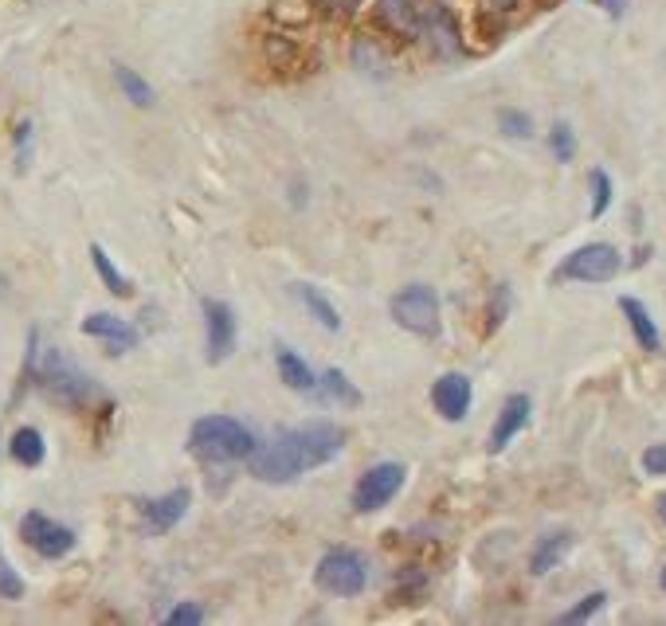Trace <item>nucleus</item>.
Instances as JSON below:
<instances>
[{
	"label": "nucleus",
	"instance_id": "nucleus-22",
	"mask_svg": "<svg viewBox=\"0 0 666 626\" xmlns=\"http://www.w3.org/2000/svg\"><path fill=\"white\" fill-rule=\"evenodd\" d=\"M114 82H118V91L126 94L134 106H154V87H149L134 67L126 64H114Z\"/></svg>",
	"mask_w": 666,
	"mask_h": 626
},
{
	"label": "nucleus",
	"instance_id": "nucleus-27",
	"mask_svg": "<svg viewBox=\"0 0 666 626\" xmlns=\"http://www.w3.org/2000/svg\"><path fill=\"white\" fill-rule=\"evenodd\" d=\"M353 64L361 67V71L384 75V67H388V59H384V55L376 52V44H373V39H357V47H353Z\"/></svg>",
	"mask_w": 666,
	"mask_h": 626
},
{
	"label": "nucleus",
	"instance_id": "nucleus-13",
	"mask_svg": "<svg viewBox=\"0 0 666 626\" xmlns=\"http://www.w3.org/2000/svg\"><path fill=\"white\" fill-rule=\"evenodd\" d=\"M431 0H376V12L396 36L404 39H416L424 27V12H428Z\"/></svg>",
	"mask_w": 666,
	"mask_h": 626
},
{
	"label": "nucleus",
	"instance_id": "nucleus-3",
	"mask_svg": "<svg viewBox=\"0 0 666 626\" xmlns=\"http://www.w3.org/2000/svg\"><path fill=\"white\" fill-rule=\"evenodd\" d=\"M36 384H39V391H44L47 400L59 403V408H71V411L87 408V403L99 396L94 380L82 373L79 364H75L64 349H44V356H39Z\"/></svg>",
	"mask_w": 666,
	"mask_h": 626
},
{
	"label": "nucleus",
	"instance_id": "nucleus-32",
	"mask_svg": "<svg viewBox=\"0 0 666 626\" xmlns=\"http://www.w3.org/2000/svg\"><path fill=\"white\" fill-rule=\"evenodd\" d=\"M32 122H20L16 126V164L20 169H27V161H32Z\"/></svg>",
	"mask_w": 666,
	"mask_h": 626
},
{
	"label": "nucleus",
	"instance_id": "nucleus-35",
	"mask_svg": "<svg viewBox=\"0 0 666 626\" xmlns=\"http://www.w3.org/2000/svg\"><path fill=\"white\" fill-rule=\"evenodd\" d=\"M658 517L666 521V493H663V498H658Z\"/></svg>",
	"mask_w": 666,
	"mask_h": 626
},
{
	"label": "nucleus",
	"instance_id": "nucleus-2",
	"mask_svg": "<svg viewBox=\"0 0 666 626\" xmlns=\"http://www.w3.org/2000/svg\"><path fill=\"white\" fill-rule=\"evenodd\" d=\"M256 435L251 426H244L232 416H201L189 426V451L201 458V463H216V466H232V463H247L256 454Z\"/></svg>",
	"mask_w": 666,
	"mask_h": 626
},
{
	"label": "nucleus",
	"instance_id": "nucleus-1",
	"mask_svg": "<svg viewBox=\"0 0 666 626\" xmlns=\"http://www.w3.org/2000/svg\"><path fill=\"white\" fill-rule=\"evenodd\" d=\"M346 439L349 431L341 423L314 419V423L286 426V431L271 435L263 446H256V454L247 458V466H251V478L267 481V486H291L302 474L334 463V458L346 451Z\"/></svg>",
	"mask_w": 666,
	"mask_h": 626
},
{
	"label": "nucleus",
	"instance_id": "nucleus-7",
	"mask_svg": "<svg viewBox=\"0 0 666 626\" xmlns=\"http://www.w3.org/2000/svg\"><path fill=\"white\" fill-rule=\"evenodd\" d=\"M404 481H408V466L404 463L369 466V470L361 474V481H357V490H353V509L357 513H376V509H384L396 493L404 490Z\"/></svg>",
	"mask_w": 666,
	"mask_h": 626
},
{
	"label": "nucleus",
	"instance_id": "nucleus-5",
	"mask_svg": "<svg viewBox=\"0 0 666 626\" xmlns=\"http://www.w3.org/2000/svg\"><path fill=\"white\" fill-rule=\"evenodd\" d=\"M388 309H393L396 326L408 329V333H416V337H436L439 326H443L439 294L431 291V286H424V282H408L404 291H396Z\"/></svg>",
	"mask_w": 666,
	"mask_h": 626
},
{
	"label": "nucleus",
	"instance_id": "nucleus-11",
	"mask_svg": "<svg viewBox=\"0 0 666 626\" xmlns=\"http://www.w3.org/2000/svg\"><path fill=\"white\" fill-rule=\"evenodd\" d=\"M530 411H533L530 396H526V391H513L510 400L503 403V411H498V419H494V431H490V443H486V451L503 454L506 446H510L513 439L526 431V423H530Z\"/></svg>",
	"mask_w": 666,
	"mask_h": 626
},
{
	"label": "nucleus",
	"instance_id": "nucleus-4",
	"mask_svg": "<svg viewBox=\"0 0 666 626\" xmlns=\"http://www.w3.org/2000/svg\"><path fill=\"white\" fill-rule=\"evenodd\" d=\"M314 583H318V591H326V595H338V600H353V595H361V591L369 588V560L357 548H329L326 556L318 560V568H314Z\"/></svg>",
	"mask_w": 666,
	"mask_h": 626
},
{
	"label": "nucleus",
	"instance_id": "nucleus-8",
	"mask_svg": "<svg viewBox=\"0 0 666 626\" xmlns=\"http://www.w3.org/2000/svg\"><path fill=\"white\" fill-rule=\"evenodd\" d=\"M20 536H24V545L36 556H44V560H64V556L75 548L71 528L52 521L47 513H39V509H32V513L20 517Z\"/></svg>",
	"mask_w": 666,
	"mask_h": 626
},
{
	"label": "nucleus",
	"instance_id": "nucleus-30",
	"mask_svg": "<svg viewBox=\"0 0 666 626\" xmlns=\"http://www.w3.org/2000/svg\"><path fill=\"white\" fill-rule=\"evenodd\" d=\"M643 470L651 474V478H666V443H655V446H647L643 451Z\"/></svg>",
	"mask_w": 666,
	"mask_h": 626
},
{
	"label": "nucleus",
	"instance_id": "nucleus-19",
	"mask_svg": "<svg viewBox=\"0 0 666 626\" xmlns=\"http://www.w3.org/2000/svg\"><path fill=\"white\" fill-rule=\"evenodd\" d=\"M294 294H298L302 306L311 309V318L318 321L321 329H329V333H341V314L334 309V301H329L318 286H311V282H298V286H294Z\"/></svg>",
	"mask_w": 666,
	"mask_h": 626
},
{
	"label": "nucleus",
	"instance_id": "nucleus-36",
	"mask_svg": "<svg viewBox=\"0 0 666 626\" xmlns=\"http://www.w3.org/2000/svg\"><path fill=\"white\" fill-rule=\"evenodd\" d=\"M658 583H663V591H666V564H663V572H658Z\"/></svg>",
	"mask_w": 666,
	"mask_h": 626
},
{
	"label": "nucleus",
	"instance_id": "nucleus-21",
	"mask_svg": "<svg viewBox=\"0 0 666 626\" xmlns=\"http://www.w3.org/2000/svg\"><path fill=\"white\" fill-rule=\"evenodd\" d=\"M91 263H94V271H99L102 286H106L110 294H118V298H129V294H134V286H129V278L118 271V266L110 263V254L102 251L99 243H91Z\"/></svg>",
	"mask_w": 666,
	"mask_h": 626
},
{
	"label": "nucleus",
	"instance_id": "nucleus-23",
	"mask_svg": "<svg viewBox=\"0 0 666 626\" xmlns=\"http://www.w3.org/2000/svg\"><path fill=\"white\" fill-rule=\"evenodd\" d=\"M510 306H513V294H510V286L506 282H498L494 286V298H490V306H486V333H498V326L506 321V314H510Z\"/></svg>",
	"mask_w": 666,
	"mask_h": 626
},
{
	"label": "nucleus",
	"instance_id": "nucleus-18",
	"mask_svg": "<svg viewBox=\"0 0 666 626\" xmlns=\"http://www.w3.org/2000/svg\"><path fill=\"white\" fill-rule=\"evenodd\" d=\"M9 454H12V463L16 466L36 470V466H44V458H47V443L36 426H16L12 439H9Z\"/></svg>",
	"mask_w": 666,
	"mask_h": 626
},
{
	"label": "nucleus",
	"instance_id": "nucleus-16",
	"mask_svg": "<svg viewBox=\"0 0 666 626\" xmlns=\"http://www.w3.org/2000/svg\"><path fill=\"white\" fill-rule=\"evenodd\" d=\"M573 545H576V540H573V533H568V528L541 536L538 548H533V556H530V572L533 576H549L553 568H561V560L573 553Z\"/></svg>",
	"mask_w": 666,
	"mask_h": 626
},
{
	"label": "nucleus",
	"instance_id": "nucleus-17",
	"mask_svg": "<svg viewBox=\"0 0 666 626\" xmlns=\"http://www.w3.org/2000/svg\"><path fill=\"white\" fill-rule=\"evenodd\" d=\"M620 309H623V318H628L631 333H635V341H640V349L658 353V349H663V333H658L655 318H651V309L643 306L640 298H620Z\"/></svg>",
	"mask_w": 666,
	"mask_h": 626
},
{
	"label": "nucleus",
	"instance_id": "nucleus-12",
	"mask_svg": "<svg viewBox=\"0 0 666 626\" xmlns=\"http://www.w3.org/2000/svg\"><path fill=\"white\" fill-rule=\"evenodd\" d=\"M189 505H192V490L189 486H177V490L161 493V498H146L142 501V517L154 533H169L177 528L184 517H189Z\"/></svg>",
	"mask_w": 666,
	"mask_h": 626
},
{
	"label": "nucleus",
	"instance_id": "nucleus-9",
	"mask_svg": "<svg viewBox=\"0 0 666 626\" xmlns=\"http://www.w3.org/2000/svg\"><path fill=\"white\" fill-rule=\"evenodd\" d=\"M204 333H208V361L224 364L236 349V314L228 301L204 298Z\"/></svg>",
	"mask_w": 666,
	"mask_h": 626
},
{
	"label": "nucleus",
	"instance_id": "nucleus-20",
	"mask_svg": "<svg viewBox=\"0 0 666 626\" xmlns=\"http://www.w3.org/2000/svg\"><path fill=\"white\" fill-rule=\"evenodd\" d=\"M318 388L326 391V400L338 403V408H357V403H361V391H357V384L349 380L341 368H329V373H321Z\"/></svg>",
	"mask_w": 666,
	"mask_h": 626
},
{
	"label": "nucleus",
	"instance_id": "nucleus-26",
	"mask_svg": "<svg viewBox=\"0 0 666 626\" xmlns=\"http://www.w3.org/2000/svg\"><path fill=\"white\" fill-rule=\"evenodd\" d=\"M549 149H553V157H557L561 164H568L576 157V134L568 122H557L553 126V134H549Z\"/></svg>",
	"mask_w": 666,
	"mask_h": 626
},
{
	"label": "nucleus",
	"instance_id": "nucleus-31",
	"mask_svg": "<svg viewBox=\"0 0 666 626\" xmlns=\"http://www.w3.org/2000/svg\"><path fill=\"white\" fill-rule=\"evenodd\" d=\"M0 595H4V600H20V595H24V580L12 572L9 560H0Z\"/></svg>",
	"mask_w": 666,
	"mask_h": 626
},
{
	"label": "nucleus",
	"instance_id": "nucleus-14",
	"mask_svg": "<svg viewBox=\"0 0 666 626\" xmlns=\"http://www.w3.org/2000/svg\"><path fill=\"white\" fill-rule=\"evenodd\" d=\"M82 333L106 341L110 353H126V349L137 345V329L129 326V321L114 318V314H91V318H82Z\"/></svg>",
	"mask_w": 666,
	"mask_h": 626
},
{
	"label": "nucleus",
	"instance_id": "nucleus-24",
	"mask_svg": "<svg viewBox=\"0 0 666 626\" xmlns=\"http://www.w3.org/2000/svg\"><path fill=\"white\" fill-rule=\"evenodd\" d=\"M588 184H592V219H600L603 212L612 208V177L603 173V169H592L588 173Z\"/></svg>",
	"mask_w": 666,
	"mask_h": 626
},
{
	"label": "nucleus",
	"instance_id": "nucleus-34",
	"mask_svg": "<svg viewBox=\"0 0 666 626\" xmlns=\"http://www.w3.org/2000/svg\"><path fill=\"white\" fill-rule=\"evenodd\" d=\"M518 4L521 0H486V9H494V12H513Z\"/></svg>",
	"mask_w": 666,
	"mask_h": 626
},
{
	"label": "nucleus",
	"instance_id": "nucleus-37",
	"mask_svg": "<svg viewBox=\"0 0 666 626\" xmlns=\"http://www.w3.org/2000/svg\"><path fill=\"white\" fill-rule=\"evenodd\" d=\"M0 560H4V556H0Z\"/></svg>",
	"mask_w": 666,
	"mask_h": 626
},
{
	"label": "nucleus",
	"instance_id": "nucleus-15",
	"mask_svg": "<svg viewBox=\"0 0 666 626\" xmlns=\"http://www.w3.org/2000/svg\"><path fill=\"white\" fill-rule=\"evenodd\" d=\"M274 364H279V380H283L291 391H302V396L318 391V376H314V368L302 361L294 349H286V345L274 349Z\"/></svg>",
	"mask_w": 666,
	"mask_h": 626
},
{
	"label": "nucleus",
	"instance_id": "nucleus-10",
	"mask_svg": "<svg viewBox=\"0 0 666 626\" xmlns=\"http://www.w3.org/2000/svg\"><path fill=\"white\" fill-rule=\"evenodd\" d=\"M471 403H475V388H471V380H466L463 373H443L436 384H431V408L448 419V423L466 419Z\"/></svg>",
	"mask_w": 666,
	"mask_h": 626
},
{
	"label": "nucleus",
	"instance_id": "nucleus-28",
	"mask_svg": "<svg viewBox=\"0 0 666 626\" xmlns=\"http://www.w3.org/2000/svg\"><path fill=\"white\" fill-rule=\"evenodd\" d=\"M498 126H503L506 137H521V141H530L533 137V118L530 114H521V110H503V114H498Z\"/></svg>",
	"mask_w": 666,
	"mask_h": 626
},
{
	"label": "nucleus",
	"instance_id": "nucleus-6",
	"mask_svg": "<svg viewBox=\"0 0 666 626\" xmlns=\"http://www.w3.org/2000/svg\"><path fill=\"white\" fill-rule=\"evenodd\" d=\"M620 271H623V259L612 243H585V247H576L565 263L557 266L553 278L557 282H592L596 286V282H612Z\"/></svg>",
	"mask_w": 666,
	"mask_h": 626
},
{
	"label": "nucleus",
	"instance_id": "nucleus-33",
	"mask_svg": "<svg viewBox=\"0 0 666 626\" xmlns=\"http://www.w3.org/2000/svg\"><path fill=\"white\" fill-rule=\"evenodd\" d=\"M596 4H600L608 16H623V9H628V0H596Z\"/></svg>",
	"mask_w": 666,
	"mask_h": 626
},
{
	"label": "nucleus",
	"instance_id": "nucleus-25",
	"mask_svg": "<svg viewBox=\"0 0 666 626\" xmlns=\"http://www.w3.org/2000/svg\"><path fill=\"white\" fill-rule=\"evenodd\" d=\"M603 603H608V591H592V595H585V600L576 603V607H568L565 615L557 618V623L573 626V623H588V618L596 615V611H603Z\"/></svg>",
	"mask_w": 666,
	"mask_h": 626
},
{
	"label": "nucleus",
	"instance_id": "nucleus-29",
	"mask_svg": "<svg viewBox=\"0 0 666 626\" xmlns=\"http://www.w3.org/2000/svg\"><path fill=\"white\" fill-rule=\"evenodd\" d=\"M204 607L201 603H177L173 611H169V615H165V623L169 626H196V623H204Z\"/></svg>",
	"mask_w": 666,
	"mask_h": 626
}]
</instances>
